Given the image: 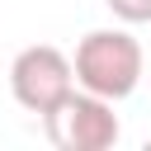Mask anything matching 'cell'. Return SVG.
I'll return each mask as SVG.
<instances>
[{"label": "cell", "instance_id": "1", "mask_svg": "<svg viewBox=\"0 0 151 151\" xmlns=\"http://www.w3.org/2000/svg\"><path fill=\"white\" fill-rule=\"evenodd\" d=\"M76 85L99 94V99H127L137 85H142V66H146V52L142 42L127 33V28H90L80 42H76Z\"/></svg>", "mask_w": 151, "mask_h": 151}, {"label": "cell", "instance_id": "2", "mask_svg": "<svg viewBox=\"0 0 151 151\" xmlns=\"http://www.w3.org/2000/svg\"><path fill=\"white\" fill-rule=\"evenodd\" d=\"M42 127H47V142L57 151H109L123 137L118 113H113V99H99V94H90L80 85L57 109L42 113Z\"/></svg>", "mask_w": 151, "mask_h": 151}, {"label": "cell", "instance_id": "3", "mask_svg": "<svg viewBox=\"0 0 151 151\" xmlns=\"http://www.w3.org/2000/svg\"><path fill=\"white\" fill-rule=\"evenodd\" d=\"M71 90H76V66L52 42H33L9 61V94H14L19 109H28L38 118L47 109H57Z\"/></svg>", "mask_w": 151, "mask_h": 151}, {"label": "cell", "instance_id": "4", "mask_svg": "<svg viewBox=\"0 0 151 151\" xmlns=\"http://www.w3.org/2000/svg\"><path fill=\"white\" fill-rule=\"evenodd\" d=\"M123 24H151V0H104Z\"/></svg>", "mask_w": 151, "mask_h": 151}]
</instances>
